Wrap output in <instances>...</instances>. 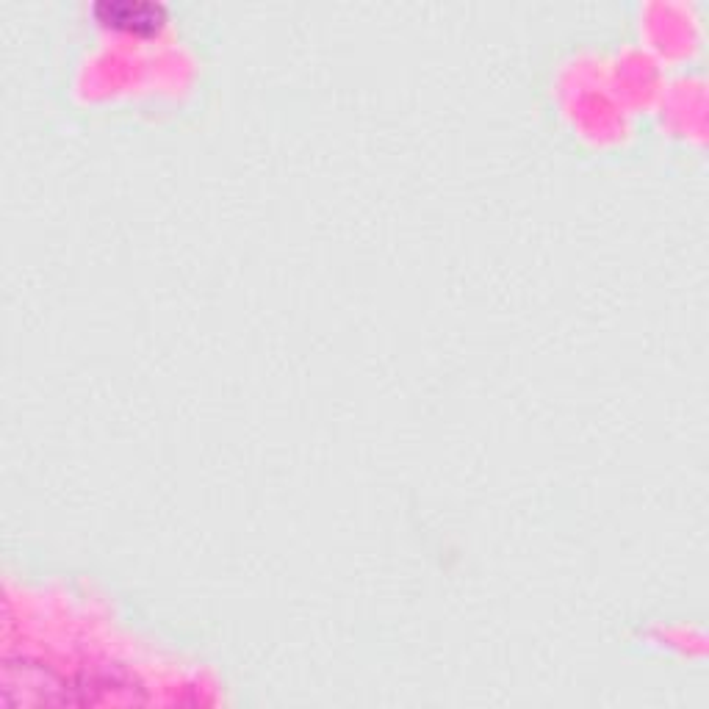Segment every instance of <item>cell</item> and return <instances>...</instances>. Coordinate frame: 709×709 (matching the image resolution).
Here are the masks:
<instances>
[{"label":"cell","mask_w":709,"mask_h":709,"mask_svg":"<svg viewBox=\"0 0 709 709\" xmlns=\"http://www.w3.org/2000/svg\"><path fill=\"white\" fill-rule=\"evenodd\" d=\"M97 9H109V20H117L122 25H158L164 9L156 3H147V0H103Z\"/></svg>","instance_id":"cell-1"}]
</instances>
